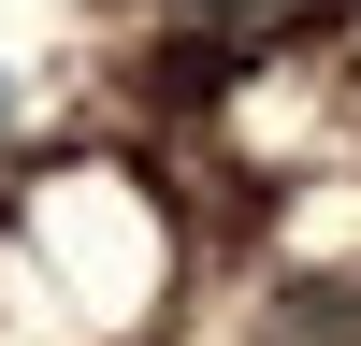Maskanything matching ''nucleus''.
I'll return each instance as SVG.
<instances>
[{
	"instance_id": "1",
	"label": "nucleus",
	"mask_w": 361,
	"mask_h": 346,
	"mask_svg": "<svg viewBox=\"0 0 361 346\" xmlns=\"http://www.w3.org/2000/svg\"><path fill=\"white\" fill-rule=\"evenodd\" d=\"M188 15H202V29H275L289 0H188Z\"/></svg>"
}]
</instances>
